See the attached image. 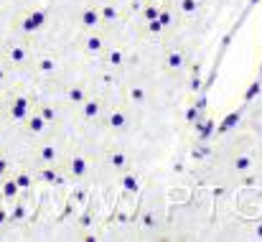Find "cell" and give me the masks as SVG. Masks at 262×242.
I'll return each mask as SVG.
<instances>
[{"mask_svg": "<svg viewBox=\"0 0 262 242\" xmlns=\"http://www.w3.org/2000/svg\"><path fill=\"white\" fill-rule=\"evenodd\" d=\"M166 67H168V69H181V67H183V56H181V54H171V56L166 59Z\"/></svg>", "mask_w": 262, "mask_h": 242, "instance_id": "obj_1", "label": "cell"}]
</instances>
